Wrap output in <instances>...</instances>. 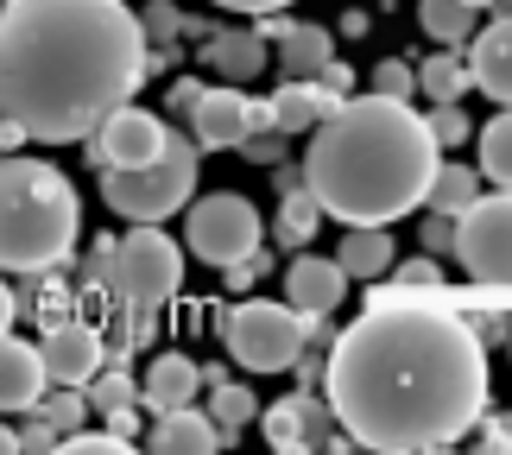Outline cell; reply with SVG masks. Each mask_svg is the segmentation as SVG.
Here are the masks:
<instances>
[{
    "label": "cell",
    "mask_w": 512,
    "mask_h": 455,
    "mask_svg": "<svg viewBox=\"0 0 512 455\" xmlns=\"http://www.w3.org/2000/svg\"><path fill=\"white\" fill-rule=\"evenodd\" d=\"M266 266H272V260H266V247H253L247 260H234V266H222V272H228V291H253V285L266 279Z\"/></svg>",
    "instance_id": "39"
},
{
    "label": "cell",
    "mask_w": 512,
    "mask_h": 455,
    "mask_svg": "<svg viewBox=\"0 0 512 455\" xmlns=\"http://www.w3.org/2000/svg\"><path fill=\"white\" fill-rule=\"evenodd\" d=\"M177 285H184V253H177V241L159 222H133L121 241H114V272H108L114 304L127 310V335H121L127 348L140 342V329L177 298Z\"/></svg>",
    "instance_id": "5"
},
{
    "label": "cell",
    "mask_w": 512,
    "mask_h": 455,
    "mask_svg": "<svg viewBox=\"0 0 512 455\" xmlns=\"http://www.w3.org/2000/svg\"><path fill=\"white\" fill-rule=\"evenodd\" d=\"M449 253L475 285H512V190H481L456 215V247Z\"/></svg>",
    "instance_id": "9"
},
{
    "label": "cell",
    "mask_w": 512,
    "mask_h": 455,
    "mask_svg": "<svg viewBox=\"0 0 512 455\" xmlns=\"http://www.w3.org/2000/svg\"><path fill=\"white\" fill-rule=\"evenodd\" d=\"M506 348H512V335H506Z\"/></svg>",
    "instance_id": "52"
},
{
    "label": "cell",
    "mask_w": 512,
    "mask_h": 455,
    "mask_svg": "<svg viewBox=\"0 0 512 455\" xmlns=\"http://www.w3.org/2000/svg\"><path fill=\"white\" fill-rule=\"evenodd\" d=\"M260 424H266V443L272 449H342L329 430H336V411H329V399H310V392H291V399H279V405H266L260 411Z\"/></svg>",
    "instance_id": "13"
},
{
    "label": "cell",
    "mask_w": 512,
    "mask_h": 455,
    "mask_svg": "<svg viewBox=\"0 0 512 455\" xmlns=\"http://www.w3.org/2000/svg\"><path fill=\"white\" fill-rule=\"evenodd\" d=\"M38 354H45L51 386H89L102 373V329H89L83 316H57V323H45Z\"/></svg>",
    "instance_id": "12"
},
{
    "label": "cell",
    "mask_w": 512,
    "mask_h": 455,
    "mask_svg": "<svg viewBox=\"0 0 512 455\" xmlns=\"http://www.w3.org/2000/svg\"><path fill=\"white\" fill-rule=\"evenodd\" d=\"M481 449H512V411H500V418H487V437Z\"/></svg>",
    "instance_id": "45"
},
{
    "label": "cell",
    "mask_w": 512,
    "mask_h": 455,
    "mask_svg": "<svg viewBox=\"0 0 512 455\" xmlns=\"http://www.w3.org/2000/svg\"><path fill=\"white\" fill-rule=\"evenodd\" d=\"M424 127H430V140H437V152H456L468 133H475V121L462 114V102H437L424 114Z\"/></svg>",
    "instance_id": "32"
},
{
    "label": "cell",
    "mask_w": 512,
    "mask_h": 455,
    "mask_svg": "<svg viewBox=\"0 0 512 455\" xmlns=\"http://www.w3.org/2000/svg\"><path fill=\"white\" fill-rule=\"evenodd\" d=\"M146 443H152V455H215V449H228L222 424H215L209 411H196V405L159 411V424H152Z\"/></svg>",
    "instance_id": "18"
},
{
    "label": "cell",
    "mask_w": 512,
    "mask_h": 455,
    "mask_svg": "<svg viewBox=\"0 0 512 455\" xmlns=\"http://www.w3.org/2000/svg\"><path fill=\"white\" fill-rule=\"evenodd\" d=\"M146 83V32L127 0H0V114L38 146H83Z\"/></svg>",
    "instance_id": "2"
},
{
    "label": "cell",
    "mask_w": 512,
    "mask_h": 455,
    "mask_svg": "<svg viewBox=\"0 0 512 455\" xmlns=\"http://www.w3.org/2000/svg\"><path fill=\"white\" fill-rule=\"evenodd\" d=\"M196 158L203 152L190 146V133L171 127V140H165V152L152 158V165L102 177V203L121 215V222H171V215L196 196Z\"/></svg>",
    "instance_id": "6"
},
{
    "label": "cell",
    "mask_w": 512,
    "mask_h": 455,
    "mask_svg": "<svg viewBox=\"0 0 512 455\" xmlns=\"http://www.w3.org/2000/svg\"><path fill=\"white\" fill-rule=\"evenodd\" d=\"M481 196V171H468L456 165V158H437V171H430V184H424V209H437V215H462L468 203Z\"/></svg>",
    "instance_id": "23"
},
{
    "label": "cell",
    "mask_w": 512,
    "mask_h": 455,
    "mask_svg": "<svg viewBox=\"0 0 512 455\" xmlns=\"http://www.w3.org/2000/svg\"><path fill=\"white\" fill-rule=\"evenodd\" d=\"M323 399L354 449L437 455L487 411V348L443 298H373L323 354Z\"/></svg>",
    "instance_id": "1"
},
{
    "label": "cell",
    "mask_w": 512,
    "mask_h": 455,
    "mask_svg": "<svg viewBox=\"0 0 512 455\" xmlns=\"http://www.w3.org/2000/svg\"><path fill=\"white\" fill-rule=\"evenodd\" d=\"M418 26L430 32V45L462 51L468 38H475V7H468V0H418Z\"/></svg>",
    "instance_id": "25"
},
{
    "label": "cell",
    "mask_w": 512,
    "mask_h": 455,
    "mask_svg": "<svg viewBox=\"0 0 512 455\" xmlns=\"http://www.w3.org/2000/svg\"><path fill=\"white\" fill-rule=\"evenodd\" d=\"M140 32H146V45H177V38H184V13H177V0H146Z\"/></svg>",
    "instance_id": "34"
},
{
    "label": "cell",
    "mask_w": 512,
    "mask_h": 455,
    "mask_svg": "<svg viewBox=\"0 0 512 455\" xmlns=\"http://www.w3.org/2000/svg\"><path fill=\"white\" fill-rule=\"evenodd\" d=\"M272 184H279V196H291V190H304V165H272Z\"/></svg>",
    "instance_id": "46"
},
{
    "label": "cell",
    "mask_w": 512,
    "mask_h": 455,
    "mask_svg": "<svg viewBox=\"0 0 512 455\" xmlns=\"http://www.w3.org/2000/svg\"><path fill=\"white\" fill-rule=\"evenodd\" d=\"M348 298V272L336 260H317V253H298L285 266V304L298 316H336Z\"/></svg>",
    "instance_id": "15"
},
{
    "label": "cell",
    "mask_w": 512,
    "mask_h": 455,
    "mask_svg": "<svg viewBox=\"0 0 512 455\" xmlns=\"http://www.w3.org/2000/svg\"><path fill=\"white\" fill-rule=\"evenodd\" d=\"M196 89H203V83H196V76H184V83H177V89H171V114H184V102H190V95H196Z\"/></svg>",
    "instance_id": "49"
},
{
    "label": "cell",
    "mask_w": 512,
    "mask_h": 455,
    "mask_svg": "<svg viewBox=\"0 0 512 455\" xmlns=\"http://www.w3.org/2000/svg\"><path fill=\"white\" fill-rule=\"evenodd\" d=\"M437 140H430L424 114L392 95H342L336 108L310 127L304 152V184L336 215L342 228L354 222H399L424 203V184L437 171Z\"/></svg>",
    "instance_id": "3"
},
{
    "label": "cell",
    "mask_w": 512,
    "mask_h": 455,
    "mask_svg": "<svg viewBox=\"0 0 512 455\" xmlns=\"http://www.w3.org/2000/svg\"><path fill=\"white\" fill-rule=\"evenodd\" d=\"M392 266H399V260H392ZM373 298H443V272H437L430 253H424V260H405L399 266V285H392V291H373Z\"/></svg>",
    "instance_id": "31"
},
{
    "label": "cell",
    "mask_w": 512,
    "mask_h": 455,
    "mask_svg": "<svg viewBox=\"0 0 512 455\" xmlns=\"http://www.w3.org/2000/svg\"><path fill=\"white\" fill-rule=\"evenodd\" d=\"M317 83H323L329 95H348V89H354V70H348V64H336V57H329V64L317 70Z\"/></svg>",
    "instance_id": "43"
},
{
    "label": "cell",
    "mask_w": 512,
    "mask_h": 455,
    "mask_svg": "<svg viewBox=\"0 0 512 455\" xmlns=\"http://www.w3.org/2000/svg\"><path fill=\"white\" fill-rule=\"evenodd\" d=\"M203 64L222 83H247V76H260L272 64V45H266L260 26H222V32L203 38Z\"/></svg>",
    "instance_id": "17"
},
{
    "label": "cell",
    "mask_w": 512,
    "mask_h": 455,
    "mask_svg": "<svg viewBox=\"0 0 512 455\" xmlns=\"http://www.w3.org/2000/svg\"><path fill=\"white\" fill-rule=\"evenodd\" d=\"M285 140H291V133L260 127V133H247V140L234 146V152H247V165H279V158H285Z\"/></svg>",
    "instance_id": "36"
},
{
    "label": "cell",
    "mask_w": 512,
    "mask_h": 455,
    "mask_svg": "<svg viewBox=\"0 0 512 455\" xmlns=\"http://www.w3.org/2000/svg\"><path fill=\"white\" fill-rule=\"evenodd\" d=\"M38 316H45V323H57V316H70V291L45 279V291H38Z\"/></svg>",
    "instance_id": "42"
},
{
    "label": "cell",
    "mask_w": 512,
    "mask_h": 455,
    "mask_svg": "<svg viewBox=\"0 0 512 455\" xmlns=\"http://www.w3.org/2000/svg\"><path fill=\"white\" fill-rule=\"evenodd\" d=\"M392 260H399V247H392V234H386L380 222H354V228L342 234V253H336V266L348 272V279H361V285L386 279Z\"/></svg>",
    "instance_id": "21"
},
{
    "label": "cell",
    "mask_w": 512,
    "mask_h": 455,
    "mask_svg": "<svg viewBox=\"0 0 512 455\" xmlns=\"http://www.w3.org/2000/svg\"><path fill=\"white\" fill-rule=\"evenodd\" d=\"M272 64H279V76H317L329 57H336V32L329 26H298V19H285V32L272 38Z\"/></svg>",
    "instance_id": "22"
},
{
    "label": "cell",
    "mask_w": 512,
    "mask_h": 455,
    "mask_svg": "<svg viewBox=\"0 0 512 455\" xmlns=\"http://www.w3.org/2000/svg\"><path fill=\"white\" fill-rule=\"evenodd\" d=\"M13 316H19V298H13V291H7V279H0V335L13 329Z\"/></svg>",
    "instance_id": "47"
},
{
    "label": "cell",
    "mask_w": 512,
    "mask_h": 455,
    "mask_svg": "<svg viewBox=\"0 0 512 455\" xmlns=\"http://www.w3.org/2000/svg\"><path fill=\"white\" fill-rule=\"evenodd\" d=\"M203 392H209V418L222 424L228 443H234V430H247L253 418H260V399H253L247 380H215V386H203Z\"/></svg>",
    "instance_id": "27"
},
{
    "label": "cell",
    "mask_w": 512,
    "mask_h": 455,
    "mask_svg": "<svg viewBox=\"0 0 512 455\" xmlns=\"http://www.w3.org/2000/svg\"><path fill=\"white\" fill-rule=\"evenodd\" d=\"M481 184L512 190V108H500L481 127Z\"/></svg>",
    "instance_id": "28"
},
{
    "label": "cell",
    "mask_w": 512,
    "mask_h": 455,
    "mask_svg": "<svg viewBox=\"0 0 512 455\" xmlns=\"http://www.w3.org/2000/svg\"><path fill=\"white\" fill-rule=\"evenodd\" d=\"M38 418H45L57 437H70V430H83V418H89V399H83V386H57V392H38Z\"/></svg>",
    "instance_id": "29"
},
{
    "label": "cell",
    "mask_w": 512,
    "mask_h": 455,
    "mask_svg": "<svg viewBox=\"0 0 512 455\" xmlns=\"http://www.w3.org/2000/svg\"><path fill=\"white\" fill-rule=\"evenodd\" d=\"M83 399H89V411H102V418H108V411H121V405H140V380H133L127 367H108V373H95V380H89Z\"/></svg>",
    "instance_id": "30"
},
{
    "label": "cell",
    "mask_w": 512,
    "mask_h": 455,
    "mask_svg": "<svg viewBox=\"0 0 512 455\" xmlns=\"http://www.w3.org/2000/svg\"><path fill=\"white\" fill-rule=\"evenodd\" d=\"M317 228H323V203L310 196V184L304 190H291V196H279V241L291 247V253H304L310 241H317Z\"/></svg>",
    "instance_id": "26"
},
{
    "label": "cell",
    "mask_w": 512,
    "mask_h": 455,
    "mask_svg": "<svg viewBox=\"0 0 512 455\" xmlns=\"http://www.w3.org/2000/svg\"><path fill=\"white\" fill-rule=\"evenodd\" d=\"M209 7H228V13H253V19H260V13H285L291 0H209Z\"/></svg>",
    "instance_id": "44"
},
{
    "label": "cell",
    "mask_w": 512,
    "mask_h": 455,
    "mask_svg": "<svg viewBox=\"0 0 512 455\" xmlns=\"http://www.w3.org/2000/svg\"><path fill=\"white\" fill-rule=\"evenodd\" d=\"M57 449H64V455H127L133 437H121V430H70Z\"/></svg>",
    "instance_id": "35"
},
{
    "label": "cell",
    "mask_w": 512,
    "mask_h": 455,
    "mask_svg": "<svg viewBox=\"0 0 512 455\" xmlns=\"http://www.w3.org/2000/svg\"><path fill=\"white\" fill-rule=\"evenodd\" d=\"M468 76H475V89H487L500 108H512V7L494 13V26H475L468 38Z\"/></svg>",
    "instance_id": "14"
},
{
    "label": "cell",
    "mask_w": 512,
    "mask_h": 455,
    "mask_svg": "<svg viewBox=\"0 0 512 455\" xmlns=\"http://www.w3.org/2000/svg\"><path fill=\"white\" fill-rule=\"evenodd\" d=\"M462 323L475 329V342H481V348H500L506 335H512V316H500V310H462Z\"/></svg>",
    "instance_id": "37"
},
{
    "label": "cell",
    "mask_w": 512,
    "mask_h": 455,
    "mask_svg": "<svg viewBox=\"0 0 512 455\" xmlns=\"http://www.w3.org/2000/svg\"><path fill=\"white\" fill-rule=\"evenodd\" d=\"M165 140H171L165 114L121 102V108H108L102 121L83 133V152H89L95 171H133V165H152V158L165 152Z\"/></svg>",
    "instance_id": "11"
},
{
    "label": "cell",
    "mask_w": 512,
    "mask_h": 455,
    "mask_svg": "<svg viewBox=\"0 0 512 455\" xmlns=\"http://www.w3.org/2000/svg\"><path fill=\"white\" fill-rule=\"evenodd\" d=\"M468 7H475V13H481V7H512V0H468Z\"/></svg>",
    "instance_id": "51"
},
{
    "label": "cell",
    "mask_w": 512,
    "mask_h": 455,
    "mask_svg": "<svg viewBox=\"0 0 512 455\" xmlns=\"http://www.w3.org/2000/svg\"><path fill=\"white\" fill-rule=\"evenodd\" d=\"M336 102H342V95H329L317 76H285L279 95H272L266 108H272V127H279V133H304V127H317Z\"/></svg>",
    "instance_id": "20"
},
{
    "label": "cell",
    "mask_w": 512,
    "mask_h": 455,
    "mask_svg": "<svg viewBox=\"0 0 512 455\" xmlns=\"http://www.w3.org/2000/svg\"><path fill=\"white\" fill-rule=\"evenodd\" d=\"M57 443H64V437H57V430H51V424L32 411V424L19 430V449H32V455H45V449H51V455H57Z\"/></svg>",
    "instance_id": "41"
},
{
    "label": "cell",
    "mask_w": 512,
    "mask_h": 455,
    "mask_svg": "<svg viewBox=\"0 0 512 455\" xmlns=\"http://www.w3.org/2000/svg\"><path fill=\"white\" fill-rule=\"evenodd\" d=\"M418 241H424V253H449V247H456V215H437V209H430L424 228H418Z\"/></svg>",
    "instance_id": "40"
},
{
    "label": "cell",
    "mask_w": 512,
    "mask_h": 455,
    "mask_svg": "<svg viewBox=\"0 0 512 455\" xmlns=\"http://www.w3.org/2000/svg\"><path fill=\"white\" fill-rule=\"evenodd\" d=\"M83 203L45 158L0 152V272H57L76 247Z\"/></svg>",
    "instance_id": "4"
},
{
    "label": "cell",
    "mask_w": 512,
    "mask_h": 455,
    "mask_svg": "<svg viewBox=\"0 0 512 455\" xmlns=\"http://www.w3.org/2000/svg\"><path fill=\"white\" fill-rule=\"evenodd\" d=\"M260 234H266V222L241 190H209V196H190L184 203V247L203 266L247 260V253L260 247Z\"/></svg>",
    "instance_id": "8"
},
{
    "label": "cell",
    "mask_w": 512,
    "mask_h": 455,
    "mask_svg": "<svg viewBox=\"0 0 512 455\" xmlns=\"http://www.w3.org/2000/svg\"><path fill=\"white\" fill-rule=\"evenodd\" d=\"M177 121H184V133H190L196 152H234L247 133L272 127V108L253 102L241 83H215V89H196Z\"/></svg>",
    "instance_id": "10"
},
{
    "label": "cell",
    "mask_w": 512,
    "mask_h": 455,
    "mask_svg": "<svg viewBox=\"0 0 512 455\" xmlns=\"http://www.w3.org/2000/svg\"><path fill=\"white\" fill-rule=\"evenodd\" d=\"M304 335H310V316L266 298H241L222 316V342L247 373H285L304 354Z\"/></svg>",
    "instance_id": "7"
},
{
    "label": "cell",
    "mask_w": 512,
    "mask_h": 455,
    "mask_svg": "<svg viewBox=\"0 0 512 455\" xmlns=\"http://www.w3.org/2000/svg\"><path fill=\"white\" fill-rule=\"evenodd\" d=\"M203 399V367L190 354H159L146 373H140V405L159 418V411H177V405H196Z\"/></svg>",
    "instance_id": "19"
},
{
    "label": "cell",
    "mask_w": 512,
    "mask_h": 455,
    "mask_svg": "<svg viewBox=\"0 0 512 455\" xmlns=\"http://www.w3.org/2000/svg\"><path fill=\"white\" fill-rule=\"evenodd\" d=\"M418 89L430 95V102H462L468 89H475V76H468V57L437 45V57H424L418 64Z\"/></svg>",
    "instance_id": "24"
},
{
    "label": "cell",
    "mask_w": 512,
    "mask_h": 455,
    "mask_svg": "<svg viewBox=\"0 0 512 455\" xmlns=\"http://www.w3.org/2000/svg\"><path fill=\"white\" fill-rule=\"evenodd\" d=\"M45 386H51V373H45V354H38V342H19V335L7 329V335H0V418L32 411Z\"/></svg>",
    "instance_id": "16"
},
{
    "label": "cell",
    "mask_w": 512,
    "mask_h": 455,
    "mask_svg": "<svg viewBox=\"0 0 512 455\" xmlns=\"http://www.w3.org/2000/svg\"><path fill=\"white\" fill-rule=\"evenodd\" d=\"M108 272H114V241H95L83 253V291H108Z\"/></svg>",
    "instance_id": "38"
},
{
    "label": "cell",
    "mask_w": 512,
    "mask_h": 455,
    "mask_svg": "<svg viewBox=\"0 0 512 455\" xmlns=\"http://www.w3.org/2000/svg\"><path fill=\"white\" fill-rule=\"evenodd\" d=\"M19 140H26V127H19V121H7V114H0V152H13Z\"/></svg>",
    "instance_id": "48"
},
{
    "label": "cell",
    "mask_w": 512,
    "mask_h": 455,
    "mask_svg": "<svg viewBox=\"0 0 512 455\" xmlns=\"http://www.w3.org/2000/svg\"><path fill=\"white\" fill-rule=\"evenodd\" d=\"M373 95L411 102V95H418V64H405V57H380V64H373Z\"/></svg>",
    "instance_id": "33"
},
{
    "label": "cell",
    "mask_w": 512,
    "mask_h": 455,
    "mask_svg": "<svg viewBox=\"0 0 512 455\" xmlns=\"http://www.w3.org/2000/svg\"><path fill=\"white\" fill-rule=\"evenodd\" d=\"M0 455H19V430H7V424H0Z\"/></svg>",
    "instance_id": "50"
}]
</instances>
